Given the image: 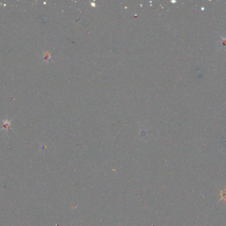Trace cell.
Instances as JSON below:
<instances>
[{
    "instance_id": "obj_1",
    "label": "cell",
    "mask_w": 226,
    "mask_h": 226,
    "mask_svg": "<svg viewBox=\"0 0 226 226\" xmlns=\"http://www.w3.org/2000/svg\"><path fill=\"white\" fill-rule=\"evenodd\" d=\"M3 128L2 130L8 131L9 128H11V121H9L8 120H3Z\"/></svg>"
},
{
    "instance_id": "obj_2",
    "label": "cell",
    "mask_w": 226,
    "mask_h": 226,
    "mask_svg": "<svg viewBox=\"0 0 226 226\" xmlns=\"http://www.w3.org/2000/svg\"><path fill=\"white\" fill-rule=\"evenodd\" d=\"M220 196H221V198H220V201H223L224 203L226 202V188H225L224 190H221L220 191Z\"/></svg>"
}]
</instances>
